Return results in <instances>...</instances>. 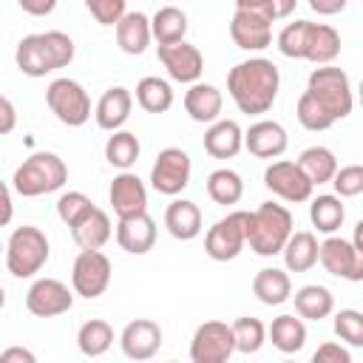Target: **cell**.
I'll use <instances>...</instances> for the list:
<instances>
[{
    "label": "cell",
    "instance_id": "cell-33",
    "mask_svg": "<svg viewBox=\"0 0 363 363\" xmlns=\"http://www.w3.org/2000/svg\"><path fill=\"white\" fill-rule=\"evenodd\" d=\"M298 167L303 170V176L312 182V184H326L332 182L335 170H337V159L329 147L323 145H312L306 147L301 156H298Z\"/></svg>",
    "mask_w": 363,
    "mask_h": 363
},
{
    "label": "cell",
    "instance_id": "cell-43",
    "mask_svg": "<svg viewBox=\"0 0 363 363\" xmlns=\"http://www.w3.org/2000/svg\"><path fill=\"white\" fill-rule=\"evenodd\" d=\"M335 335L349 346H363V315L357 309H340L335 315Z\"/></svg>",
    "mask_w": 363,
    "mask_h": 363
},
{
    "label": "cell",
    "instance_id": "cell-41",
    "mask_svg": "<svg viewBox=\"0 0 363 363\" xmlns=\"http://www.w3.org/2000/svg\"><path fill=\"white\" fill-rule=\"evenodd\" d=\"M91 210H94V201L85 193H79V190H68V193H62L57 199V216H60V221L65 227L79 224Z\"/></svg>",
    "mask_w": 363,
    "mask_h": 363
},
{
    "label": "cell",
    "instance_id": "cell-28",
    "mask_svg": "<svg viewBox=\"0 0 363 363\" xmlns=\"http://www.w3.org/2000/svg\"><path fill=\"white\" fill-rule=\"evenodd\" d=\"M111 216L99 207H94L79 224L71 227V238L79 250H102L111 241Z\"/></svg>",
    "mask_w": 363,
    "mask_h": 363
},
{
    "label": "cell",
    "instance_id": "cell-4",
    "mask_svg": "<svg viewBox=\"0 0 363 363\" xmlns=\"http://www.w3.org/2000/svg\"><path fill=\"white\" fill-rule=\"evenodd\" d=\"M65 182H68V167H65V162H62L57 153H48V150L31 153V156L14 170V176H11V184H14V190H17L23 199H37V196L54 193V190H60Z\"/></svg>",
    "mask_w": 363,
    "mask_h": 363
},
{
    "label": "cell",
    "instance_id": "cell-6",
    "mask_svg": "<svg viewBox=\"0 0 363 363\" xmlns=\"http://www.w3.org/2000/svg\"><path fill=\"white\" fill-rule=\"evenodd\" d=\"M306 91L320 102V108L337 122V119H346L352 113V105H354V96H352V82L346 77L343 68L337 65H318L312 74H309V82H306Z\"/></svg>",
    "mask_w": 363,
    "mask_h": 363
},
{
    "label": "cell",
    "instance_id": "cell-35",
    "mask_svg": "<svg viewBox=\"0 0 363 363\" xmlns=\"http://www.w3.org/2000/svg\"><path fill=\"white\" fill-rule=\"evenodd\" d=\"M136 102L147 113H164L173 105V88L167 79L159 77H142L136 82Z\"/></svg>",
    "mask_w": 363,
    "mask_h": 363
},
{
    "label": "cell",
    "instance_id": "cell-3",
    "mask_svg": "<svg viewBox=\"0 0 363 363\" xmlns=\"http://www.w3.org/2000/svg\"><path fill=\"white\" fill-rule=\"evenodd\" d=\"M295 230V218L284 204L275 201H264L258 204V210L250 213L247 221V244L255 255L269 258L278 255L289 238V233Z\"/></svg>",
    "mask_w": 363,
    "mask_h": 363
},
{
    "label": "cell",
    "instance_id": "cell-8",
    "mask_svg": "<svg viewBox=\"0 0 363 363\" xmlns=\"http://www.w3.org/2000/svg\"><path fill=\"white\" fill-rule=\"evenodd\" d=\"M247 221H250L247 210H233L224 218H218L204 235V252L213 261L238 258L241 250L247 247Z\"/></svg>",
    "mask_w": 363,
    "mask_h": 363
},
{
    "label": "cell",
    "instance_id": "cell-13",
    "mask_svg": "<svg viewBox=\"0 0 363 363\" xmlns=\"http://www.w3.org/2000/svg\"><path fill=\"white\" fill-rule=\"evenodd\" d=\"M318 261L335 278H346V281H354V284L363 281V252L340 235L329 233V238L323 244H318Z\"/></svg>",
    "mask_w": 363,
    "mask_h": 363
},
{
    "label": "cell",
    "instance_id": "cell-46",
    "mask_svg": "<svg viewBox=\"0 0 363 363\" xmlns=\"http://www.w3.org/2000/svg\"><path fill=\"white\" fill-rule=\"evenodd\" d=\"M312 360H315V363H352V354H349V349H343L340 343L326 340V343H320V346L315 349Z\"/></svg>",
    "mask_w": 363,
    "mask_h": 363
},
{
    "label": "cell",
    "instance_id": "cell-39",
    "mask_svg": "<svg viewBox=\"0 0 363 363\" xmlns=\"http://www.w3.org/2000/svg\"><path fill=\"white\" fill-rule=\"evenodd\" d=\"M230 329H233L235 352H244V354H255L264 346V340H267V326L258 318H250V315L238 318Z\"/></svg>",
    "mask_w": 363,
    "mask_h": 363
},
{
    "label": "cell",
    "instance_id": "cell-50",
    "mask_svg": "<svg viewBox=\"0 0 363 363\" xmlns=\"http://www.w3.org/2000/svg\"><path fill=\"white\" fill-rule=\"evenodd\" d=\"M34 352L23 349V346H9L6 352H0V363H34Z\"/></svg>",
    "mask_w": 363,
    "mask_h": 363
},
{
    "label": "cell",
    "instance_id": "cell-7",
    "mask_svg": "<svg viewBox=\"0 0 363 363\" xmlns=\"http://www.w3.org/2000/svg\"><path fill=\"white\" fill-rule=\"evenodd\" d=\"M45 102L51 108V113L68 125V128H82L91 119V96L88 91L71 79V77H60L45 88Z\"/></svg>",
    "mask_w": 363,
    "mask_h": 363
},
{
    "label": "cell",
    "instance_id": "cell-44",
    "mask_svg": "<svg viewBox=\"0 0 363 363\" xmlns=\"http://www.w3.org/2000/svg\"><path fill=\"white\" fill-rule=\"evenodd\" d=\"M332 184H335L337 199H354V196H360L363 193V167L360 164L337 167L335 176H332Z\"/></svg>",
    "mask_w": 363,
    "mask_h": 363
},
{
    "label": "cell",
    "instance_id": "cell-1",
    "mask_svg": "<svg viewBox=\"0 0 363 363\" xmlns=\"http://www.w3.org/2000/svg\"><path fill=\"white\" fill-rule=\"evenodd\" d=\"M281 85L278 65L267 57H250L230 68L227 74V91L241 113H267L275 105Z\"/></svg>",
    "mask_w": 363,
    "mask_h": 363
},
{
    "label": "cell",
    "instance_id": "cell-23",
    "mask_svg": "<svg viewBox=\"0 0 363 363\" xmlns=\"http://www.w3.org/2000/svg\"><path fill=\"white\" fill-rule=\"evenodd\" d=\"M221 108H224V96L216 85L210 82H193L184 94V111L193 122H201V125H210L221 116Z\"/></svg>",
    "mask_w": 363,
    "mask_h": 363
},
{
    "label": "cell",
    "instance_id": "cell-34",
    "mask_svg": "<svg viewBox=\"0 0 363 363\" xmlns=\"http://www.w3.org/2000/svg\"><path fill=\"white\" fill-rule=\"evenodd\" d=\"M77 346L85 357H102L113 346V329L102 318H91L77 332Z\"/></svg>",
    "mask_w": 363,
    "mask_h": 363
},
{
    "label": "cell",
    "instance_id": "cell-26",
    "mask_svg": "<svg viewBox=\"0 0 363 363\" xmlns=\"http://www.w3.org/2000/svg\"><path fill=\"white\" fill-rule=\"evenodd\" d=\"M150 17L142 11H125L116 23V43L125 54L136 57L150 45Z\"/></svg>",
    "mask_w": 363,
    "mask_h": 363
},
{
    "label": "cell",
    "instance_id": "cell-37",
    "mask_svg": "<svg viewBox=\"0 0 363 363\" xmlns=\"http://www.w3.org/2000/svg\"><path fill=\"white\" fill-rule=\"evenodd\" d=\"M207 196H210L216 204H221V207L238 204L241 196H244V182H241V176H238L235 170L218 167V170H213V173L207 176Z\"/></svg>",
    "mask_w": 363,
    "mask_h": 363
},
{
    "label": "cell",
    "instance_id": "cell-10",
    "mask_svg": "<svg viewBox=\"0 0 363 363\" xmlns=\"http://www.w3.org/2000/svg\"><path fill=\"white\" fill-rule=\"evenodd\" d=\"M190 170L193 162L182 147H164L150 167V187L162 196H179L190 184Z\"/></svg>",
    "mask_w": 363,
    "mask_h": 363
},
{
    "label": "cell",
    "instance_id": "cell-30",
    "mask_svg": "<svg viewBox=\"0 0 363 363\" xmlns=\"http://www.w3.org/2000/svg\"><path fill=\"white\" fill-rule=\"evenodd\" d=\"M269 340L284 354L301 352L303 343H306V323H303V318H295V315H278V318H272V323H269Z\"/></svg>",
    "mask_w": 363,
    "mask_h": 363
},
{
    "label": "cell",
    "instance_id": "cell-20",
    "mask_svg": "<svg viewBox=\"0 0 363 363\" xmlns=\"http://www.w3.org/2000/svg\"><path fill=\"white\" fill-rule=\"evenodd\" d=\"M340 54V34L326 26V23H312L306 20L303 28V45H301V60H309L315 65H329Z\"/></svg>",
    "mask_w": 363,
    "mask_h": 363
},
{
    "label": "cell",
    "instance_id": "cell-25",
    "mask_svg": "<svg viewBox=\"0 0 363 363\" xmlns=\"http://www.w3.org/2000/svg\"><path fill=\"white\" fill-rule=\"evenodd\" d=\"M164 227L179 241H193L201 233V210L190 199H173L164 210Z\"/></svg>",
    "mask_w": 363,
    "mask_h": 363
},
{
    "label": "cell",
    "instance_id": "cell-15",
    "mask_svg": "<svg viewBox=\"0 0 363 363\" xmlns=\"http://www.w3.org/2000/svg\"><path fill=\"white\" fill-rule=\"evenodd\" d=\"M159 62L164 65L167 77L176 82H199V77L204 74V57L196 45L179 40L170 45H159Z\"/></svg>",
    "mask_w": 363,
    "mask_h": 363
},
{
    "label": "cell",
    "instance_id": "cell-22",
    "mask_svg": "<svg viewBox=\"0 0 363 363\" xmlns=\"http://www.w3.org/2000/svg\"><path fill=\"white\" fill-rule=\"evenodd\" d=\"M244 147V130L235 119H216L204 130V150L213 159H233Z\"/></svg>",
    "mask_w": 363,
    "mask_h": 363
},
{
    "label": "cell",
    "instance_id": "cell-48",
    "mask_svg": "<svg viewBox=\"0 0 363 363\" xmlns=\"http://www.w3.org/2000/svg\"><path fill=\"white\" fill-rule=\"evenodd\" d=\"M17 3H20V9H23L26 14H31V17H45V14H51L54 6H57V0H17Z\"/></svg>",
    "mask_w": 363,
    "mask_h": 363
},
{
    "label": "cell",
    "instance_id": "cell-24",
    "mask_svg": "<svg viewBox=\"0 0 363 363\" xmlns=\"http://www.w3.org/2000/svg\"><path fill=\"white\" fill-rule=\"evenodd\" d=\"M130 111H133V94L128 88L116 85L99 96L94 116H96V125L102 130H119L130 119Z\"/></svg>",
    "mask_w": 363,
    "mask_h": 363
},
{
    "label": "cell",
    "instance_id": "cell-18",
    "mask_svg": "<svg viewBox=\"0 0 363 363\" xmlns=\"http://www.w3.org/2000/svg\"><path fill=\"white\" fill-rule=\"evenodd\" d=\"M108 201H111L116 218H128V216L145 213V210H147V190H145V182H142L136 173L122 170V173L111 182Z\"/></svg>",
    "mask_w": 363,
    "mask_h": 363
},
{
    "label": "cell",
    "instance_id": "cell-9",
    "mask_svg": "<svg viewBox=\"0 0 363 363\" xmlns=\"http://www.w3.org/2000/svg\"><path fill=\"white\" fill-rule=\"evenodd\" d=\"M111 258L102 250H79L71 267V286L82 298H99L111 284Z\"/></svg>",
    "mask_w": 363,
    "mask_h": 363
},
{
    "label": "cell",
    "instance_id": "cell-42",
    "mask_svg": "<svg viewBox=\"0 0 363 363\" xmlns=\"http://www.w3.org/2000/svg\"><path fill=\"white\" fill-rule=\"evenodd\" d=\"M295 6H298V0H235V9L255 11V14L267 17L269 23L289 17L295 11Z\"/></svg>",
    "mask_w": 363,
    "mask_h": 363
},
{
    "label": "cell",
    "instance_id": "cell-31",
    "mask_svg": "<svg viewBox=\"0 0 363 363\" xmlns=\"http://www.w3.org/2000/svg\"><path fill=\"white\" fill-rule=\"evenodd\" d=\"M332 309H335V298L320 284H306L295 292V312L303 320H323L332 315Z\"/></svg>",
    "mask_w": 363,
    "mask_h": 363
},
{
    "label": "cell",
    "instance_id": "cell-19",
    "mask_svg": "<svg viewBox=\"0 0 363 363\" xmlns=\"http://www.w3.org/2000/svg\"><path fill=\"white\" fill-rule=\"evenodd\" d=\"M244 147L258 159H278L289 147V136L281 122L275 119H258L244 133Z\"/></svg>",
    "mask_w": 363,
    "mask_h": 363
},
{
    "label": "cell",
    "instance_id": "cell-14",
    "mask_svg": "<svg viewBox=\"0 0 363 363\" xmlns=\"http://www.w3.org/2000/svg\"><path fill=\"white\" fill-rule=\"evenodd\" d=\"M74 303V292L57 278H37L26 292V309L37 318H54L68 312Z\"/></svg>",
    "mask_w": 363,
    "mask_h": 363
},
{
    "label": "cell",
    "instance_id": "cell-45",
    "mask_svg": "<svg viewBox=\"0 0 363 363\" xmlns=\"http://www.w3.org/2000/svg\"><path fill=\"white\" fill-rule=\"evenodd\" d=\"M85 9L99 26H116L125 14V0H85Z\"/></svg>",
    "mask_w": 363,
    "mask_h": 363
},
{
    "label": "cell",
    "instance_id": "cell-27",
    "mask_svg": "<svg viewBox=\"0 0 363 363\" xmlns=\"http://www.w3.org/2000/svg\"><path fill=\"white\" fill-rule=\"evenodd\" d=\"M284 264L289 272H309L318 264V238L309 230H292L284 250Z\"/></svg>",
    "mask_w": 363,
    "mask_h": 363
},
{
    "label": "cell",
    "instance_id": "cell-49",
    "mask_svg": "<svg viewBox=\"0 0 363 363\" xmlns=\"http://www.w3.org/2000/svg\"><path fill=\"white\" fill-rule=\"evenodd\" d=\"M306 3H309V9H312L315 14L332 17V14H340V11L346 9L349 0H306Z\"/></svg>",
    "mask_w": 363,
    "mask_h": 363
},
{
    "label": "cell",
    "instance_id": "cell-40",
    "mask_svg": "<svg viewBox=\"0 0 363 363\" xmlns=\"http://www.w3.org/2000/svg\"><path fill=\"white\" fill-rule=\"evenodd\" d=\"M295 113H298V122H301L306 130H315V133H318V130H329V128L335 125V119L320 108V102H318L309 91H303V94H301Z\"/></svg>",
    "mask_w": 363,
    "mask_h": 363
},
{
    "label": "cell",
    "instance_id": "cell-21",
    "mask_svg": "<svg viewBox=\"0 0 363 363\" xmlns=\"http://www.w3.org/2000/svg\"><path fill=\"white\" fill-rule=\"evenodd\" d=\"M116 241L125 252L130 255H145L153 250L156 244V221L145 213H136V216H128V218H119L116 224Z\"/></svg>",
    "mask_w": 363,
    "mask_h": 363
},
{
    "label": "cell",
    "instance_id": "cell-32",
    "mask_svg": "<svg viewBox=\"0 0 363 363\" xmlns=\"http://www.w3.org/2000/svg\"><path fill=\"white\" fill-rule=\"evenodd\" d=\"M187 34V14L176 6H162L153 17H150V37L159 43V45H170V43H179L184 40Z\"/></svg>",
    "mask_w": 363,
    "mask_h": 363
},
{
    "label": "cell",
    "instance_id": "cell-5",
    "mask_svg": "<svg viewBox=\"0 0 363 363\" xmlns=\"http://www.w3.org/2000/svg\"><path fill=\"white\" fill-rule=\"evenodd\" d=\"M51 255L48 238L40 227L23 224L17 227L6 241V269L14 278H31L37 275Z\"/></svg>",
    "mask_w": 363,
    "mask_h": 363
},
{
    "label": "cell",
    "instance_id": "cell-38",
    "mask_svg": "<svg viewBox=\"0 0 363 363\" xmlns=\"http://www.w3.org/2000/svg\"><path fill=\"white\" fill-rule=\"evenodd\" d=\"M309 218H312V227L318 230V233H335V230H340V224H343V218H346V210H343V204H340V199L337 196H329V193H323V196H315L312 199V204H309Z\"/></svg>",
    "mask_w": 363,
    "mask_h": 363
},
{
    "label": "cell",
    "instance_id": "cell-51",
    "mask_svg": "<svg viewBox=\"0 0 363 363\" xmlns=\"http://www.w3.org/2000/svg\"><path fill=\"white\" fill-rule=\"evenodd\" d=\"M11 216H14V204H11V190H9V184L0 179V227H6L9 221H11Z\"/></svg>",
    "mask_w": 363,
    "mask_h": 363
},
{
    "label": "cell",
    "instance_id": "cell-16",
    "mask_svg": "<svg viewBox=\"0 0 363 363\" xmlns=\"http://www.w3.org/2000/svg\"><path fill=\"white\" fill-rule=\"evenodd\" d=\"M119 346L130 360H150L162 349V326L150 318H136L122 329Z\"/></svg>",
    "mask_w": 363,
    "mask_h": 363
},
{
    "label": "cell",
    "instance_id": "cell-17",
    "mask_svg": "<svg viewBox=\"0 0 363 363\" xmlns=\"http://www.w3.org/2000/svg\"><path fill=\"white\" fill-rule=\"evenodd\" d=\"M230 37L241 51H264L272 43V23L255 11L235 9L230 20Z\"/></svg>",
    "mask_w": 363,
    "mask_h": 363
},
{
    "label": "cell",
    "instance_id": "cell-2",
    "mask_svg": "<svg viewBox=\"0 0 363 363\" xmlns=\"http://www.w3.org/2000/svg\"><path fill=\"white\" fill-rule=\"evenodd\" d=\"M71 60H74V40L65 31L26 34L14 51L17 68L31 79L45 77L57 68H65Z\"/></svg>",
    "mask_w": 363,
    "mask_h": 363
},
{
    "label": "cell",
    "instance_id": "cell-47",
    "mask_svg": "<svg viewBox=\"0 0 363 363\" xmlns=\"http://www.w3.org/2000/svg\"><path fill=\"white\" fill-rule=\"evenodd\" d=\"M14 128H17V108H14V102L9 96L0 94V136L11 133Z\"/></svg>",
    "mask_w": 363,
    "mask_h": 363
},
{
    "label": "cell",
    "instance_id": "cell-12",
    "mask_svg": "<svg viewBox=\"0 0 363 363\" xmlns=\"http://www.w3.org/2000/svg\"><path fill=\"white\" fill-rule=\"evenodd\" d=\"M264 187L272 190L278 199L292 201V204L309 201L312 199V190H315V184L303 176V170L298 167V162H289V159H278V162H272L264 170Z\"/></svg>",
    "mask_w": 363,
    "mask_h": 363
},
{
    "label": "cell",
    "instance_id": "cell-11",
    "mask_svg": "<svg viewBox=\"0 0 363 363\" xmlns=\"http://www.w3.org/2000/svg\"><path fill=\"white\" fill-rule=\"evenodd\" d=\"M235 352L233 329L221 320H207L193 332L190 360L193 363H227Z\"/></svg>",
    "mask_w": 363,
    "mask_h": 363
},
{
    "label": "cell",
    "instance_id": "cell-36",
    "mask_svg": "<svg viewBox=\"0 0 363 363\" xmlns=\"http://www.w3.org/2000/svg\"><path fill=\"white\" fill-rule=\"evenodd\" d=\"M139 153H142V145H139L136 133L122 130V128L119 130H111V136L105 142V159H108V164H113L119 170H130L136 164Z\"/></svg>",
    "mask_w": 363,
    "mask_h": 363
},
{
    "label": "cell",
    "instance_id": "cell-29",
    "mask_svg": "<svg viewBox=\"0 0 363 363\" xmlns=\"http://www.w3.org/2000/svg\"><path fill=\"white\" fill-rule=\"evenodd\" d=\"M252 295L264 303V306H281L284 301H289L292 295V281L284 269L278 267H264L255 272L252 278Z\"/></svg>",
    "mask_w": 363,
    "mask_h": 363
},
{
    "label": "cell",
    "instance_id": "cell-52",
    "mask_svg": "<svg viewBox=\"0 0 363 363\" xmlns=\"http://www.w3.org/2000/svg\"><path fill=\"white\" fill-rule=\"evenodd\" d=\"M3 306H6V289L0 286V309H3Z\"/></svg>",
    "mask_w": 363,
    "mask_h": 363
}]
</instances>
